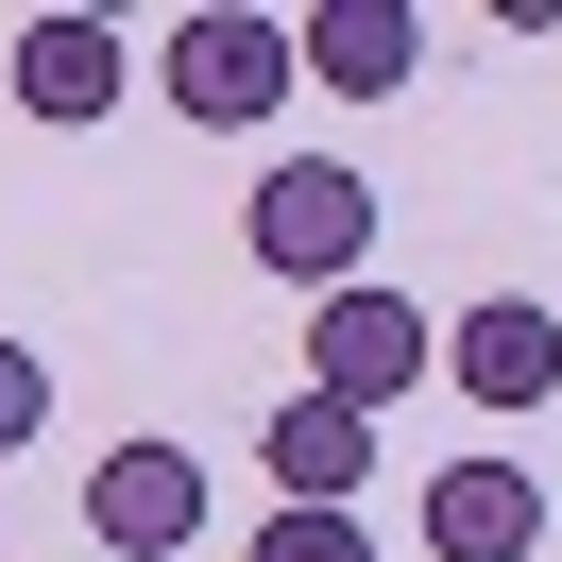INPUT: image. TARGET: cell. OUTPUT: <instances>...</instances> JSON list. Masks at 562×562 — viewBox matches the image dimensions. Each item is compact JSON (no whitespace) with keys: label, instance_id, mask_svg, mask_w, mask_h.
I'll return each instance as SVG.
<instances>
[{"label":"cell","instance_id":"obj_9","mask_svg":"<svg viewBox=\"0 0 562 562\" xmlns=\"http://www.w3.org/2000/svg\"><path fill=\"white\" fill-rule=\"evenodd\" d=\"M18 103L35 120H103L120 103V35L103 18H18Z\"/></svg>","mask_w":562,"mask_h":562},{"label":"cell","instance_id":"obj_12","mask_svg":"<svg viewBox=\"0 0 562 562\" xmlns=\"http://www.w3.org/2000/svg\"><path fill=\"white\" fill-rule=\"evenodd\" d=\"M86 562H103V546H86Z\"/></svg>","mask_w":562,"mask_h":562},{"label":"cell","instance_id":"obj_7","mask_svg":"<svg viewBox=\"0 0 562 562\" xmlns=\"http://www.w3.org/2000/svg\"><path fill=\"white\" fill-rule=\"evenodd\" d=\"M443 375L477 392V409H546V392H562V307H528V290H477V307L443 324Z\"/></svg>","mask_w":562,"mask_h":562},{"label":"cell","instance_id":"obj_5","mask_svg":"<svg viewBox=\"0 0 562 562\" xmlns=\"http://www.w3.org/2000/svg\"><path fill=\"white\" fill-rule=\"evenodd\" d=\"M546 546V477L528 460H426V562H528Z\"/></svg>","mask_w":562,"mask_h":562},{"label":"cell","instance_id":"obj_11","mask_svg":"<svg viewBox=\"0 0 562 562\" xmlns=\"http://www.w3.org/2000/svg\"><path fill=\"white\" fill-rule=\"evenodd\" d=\"M35 426H52V358H35V341H0V460L35 443Z\"/></svg>","mask_w":562,"mask_h":562},{"label":"cell","instance_id":"obj_8","mask_svg":"<svg viewBox=\"0 0 562 562\" xmlns=\"http://www.w3.org/2000/svg\"><path fill=\"white\" fill-rule=\"evenodd\" d=\"M290 52H307V86H341V103H392V86L426 69V18L409 0H324V18H290Z\"/></svg>","mask_w":562,"mask_h":562},{"label":"cell","instance_id":"obj_6","mask_svg":"<svg viewBox=\"0 0 562 562\" xmlns=\"http://www.w3.org/2000/svg\"><path fill=\"white\" fill-rule=\"evenodd\" d=\"M256 460H273V512H358V477H375V409H341V392H273Z\"/></svg>","mask_w":562,"mask_h":562},{"label":"cell","instance_id":"obj_4","mask_svg":"<svg viewBox=\"0 0 562 562\" xmlns=\"http://www.w3.org/2000/svg\"><path fill=\"white\" fill-rule=\"evenodd\" d=\"M86 528H103V562H171L188 528H205V460L188 443H103V477H86Z\"/></svg>","mask_w":562,"mask_h":562},{"label":"cell","instance_id":"obj_2","mask_svg":"<svg viewBox=\"0 0 562 562\" xmlns=\"http://www.w3.org/2000/svg\"><path fill=\"white\" fill-rule=\"evenodd\" d=\"M154 86H171L188 120H222V137H239V120H273L290 86H307V52H290V18H256V0H205V18H171V35H154Z\"/></svg>","mask_w":562,"mask_h":562},{"label":"cell","instance_id":"obj_10","mask_svg":"<svg viewBox=\"0 0 562 562\" xmlns=\"http://www.w3.org/2000/svg\"><path fill=\"white\" fill-rule=\"evenodd\" d=\"M239 562H375V528H358V512H273Z\"/></svg>","mask_w":562,"mask_h":562},{"label":"cell","instance_id":"obj_3","mask_svg":"<svg viewBox=\"0 0 562 562\" xmlns=\"http://www.w3.org/2000/svg\"><path fill=\"white\" fill-rule=\"evenodd\" d=\"M426 307H392V290H324L307 324V392H341V409H392V392H426Z\"/></svg>","mask_w":562,"mask_h":562},{"label":"cell","instance_id":"obj_1","mask_svg":"<svg viewBox=\"0 0 562 562\" xmlns=\"http://www.w3.org/2000/svg\"><path fill=\"white\" fill-rule=\"evenodd\" d=\"M239 256L290 290H358V256H375V188L341 171V154H290V171L239 188Z\"/></svg>","mask_w":562,"mask_h":562}]
</instances>
